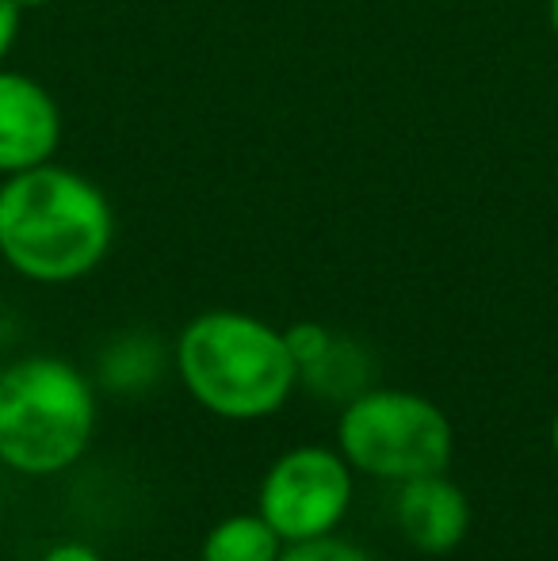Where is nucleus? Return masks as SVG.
<instances>
[{
	"label": "nucleus",
	"instance_id": "1",
	"mask_svg": "<svg viewBox=\"0 0 558 561\" xmlns=\"http://www.w3.org/2000/svg\"><path fill=\"white\" fill-rule=\"evenodd\" d=\"M112 237V203L81 172L46 161L0 187V256L23 279H84L104 264Z\"/></svg>",
	"mask_w": 558,
	"mask_h": 561
},
{
	"label": "nucleus",
	"instance_id": "15",
	"mask_svg": "<svg viewBox=\"0 0 558 561\" xmlns=\"http://www.w3.org/2000/svg\"><path fill=\"white\" fill-rule=\"evenodd\" d=\"M551 447H555V458H558V416H555V424H551Z\"/></svg>",
	"mask_w": 558,
	"mask_h": 561
},
{
	"label": "nucleus",
	"instance_id": "6",
	"mask_svg": "<svg viewBox=\"0 0 558 561\" xmlns=\"http://www.w3.org/2000/svg\"><path fill=\"white\" fill-rule=\"evenodd\" d=\"M61 146L58 100L27 73L0 69V172L46 164Z\"/></svg>",
	"mask_w": 558,
	"mask_h": 561
},
{
	"label": "nucleus",
	"instance_id": "7",
	"mask_svg": "<svg viewBox=\"0 0 558 561\" xmlns=\"http://www.w3.org/2000/svg\"><path fill=\"white\" fill-rule=\"evenodd\" d=\"M395 524L421 554H452L470 531V501L444 473H424L398 485Z\"/></svg>",
	"mask_w": 558,
	"mask_h": 561
},
{
	"label": "nucleus",
	"instance_id": "10",
	"mask_svg": "<svg viewBox=\"0 0 558 561\" xmlns=\"http://www.w3.org/2000/svg\"><path fill=\"white\" fill-rule=\"evenodd\" d=\"M280 561H375L364 547L341 539L337 531L318 535V539H303V542H283Z\"/></svg>",
	"mask_w": 558,
	"mask_h": 561
},
{
	"label": "nucleus",
	"instance_id": "8",
	"mask_svg": "<svg viewBox=\"0 0 558 561\" xmlns=\"http://www.w3.org/2000/svg\"><path fill=\"white\" fill-rule=\"evenodd\" d=\"M283 539L261 512L218 519L200 547V561H280Z\"/></svg>",
	"mask_w": 558,
	"mask_h": 561
},
{
	"label": "nucleus",
	"instance_id": "5",
	"mask_svg": "<svg viewBox=\"0 0 558 561\" xmlns=\"http://www.w3.org/2000/svg\"><path fill=\"white\" fill-rule=\"evenodd\" d=\"M352 473L356 470L337 447H291L264 473L257 512L276 527L283 542L329 535L352 508V493H356Z\"/></svg>",
	"mask_w": 558,
	"mask_h": 561
},
{
	"label": "nucleus",
	"instance_id": "14",
	"mask_svg": "<svg viewBox=\"0 0 558 561\" xmlns=\"http://www.w3.org/2000/svg\"><path fill=\"white\" fill-rule=\"evenodd\" d=\"M547 15H551V31H555V38H558V0L547 4Z\"/></svg>",
	"mask_w": 558,
	"mask_h": 561
},
{
	"label": "nucleus",
	"instance_id": "3",
	"mask_svg": "<svg viewBox=\"0 0 558 561\" xmlns=\"http://www.w3.org/2000/svg\"><path fill=\"white\" fill-rule=\"evenodd\" d=\"M96 436V390L58 355H23L0 370V466L50 478Z\"/></svg>",
	"mask_w": 558,
	"mask_h": 561
},
{
	"label": "nucleus",
	"instance_id": "4",
	"mask_svg": "<svg viewBox=\"0 0 558 561\" xmlns=\"http://www.w3.org/2000/svg\"><path fill=\"white\" fill-rule=\"evenodd\" d=\"M337 450L352 470L402 485L452 466L455 432L444 409L421 393L364 390L337 421Z\"/></svg>",
	"mask_w": 558,
	"mask_h": 561
},
{
	"label": "nucleus",
	"instance_id": "11",
	"mask_svg": "<svg viewBox=\"0 0 558 561\" xmlns=\"http://www.w3.org/2000/svg\"><path fill=\"white\" fill-rule=\"evenodd\" d=\"M20 23H23V8L15 0H0V61L12 54L15 38H20Z\"/></svg>",
	"mask_w": 558,
	"mask_h": 561
},
{
	"label": "nucleus",
	"instance_id": "13",
	"mask_svg": "<svg viewBox=\"0 0 558 561\" xmlns=\"http://www.w3.org/2000/svg\"><path fill=\"white\" fill-rule=\"evenodd\" d=\"M15 4H20L23 12H35V8H46L50 0H15Z\"/></svg>",
	"mask_w": 558,
	"mask_h": 561
},
{
	"label": "nucleus",
	"instance_id": "12",
	"mask_svg": "<svg viewBox=\"0 0 558 561\" xmlns=\"http://www.w3.org/2000/svg\"><path fill=\"white\" fill-rule=\"evenodd\" d=\"M38 561H104V554L96 547H89V542H58Z\"/></svg>",
	"mask_w": 558,
	"mask_h": 561
},
{
	"label": "nucleus",
	"instance_id": "2",
	"mask_svg": "<svg viewBox=\"0 0 558 561\" xmlns=\"http://www.w3.org/2000/svg\"><path fill=\"white\" fill-rule=\"evenodd\" d=\"M184 390L223 421H264L287 405L298 367L269 321L241 310H207L176 340Z\"/></svg>",
	"mask_w": 558,
	"mask_h": 561
},
{
	"label": "nucleus",
	"instance_id": "9",
	"mask_svg": "<svg viewBox=\"0 0 558 561\" xmlns=\"http://www.w3.org/2000/svg\"><path fill=\"white\" fill-rule=\"evenodd\" d=\"M283 340H287V352L295 359L298 375H314L333 355V333L326 325H314V321H298V325L283 329Z\"/></svg>",
	"mask_w": 558,
	"mask_h": 561
}]
</instances>
